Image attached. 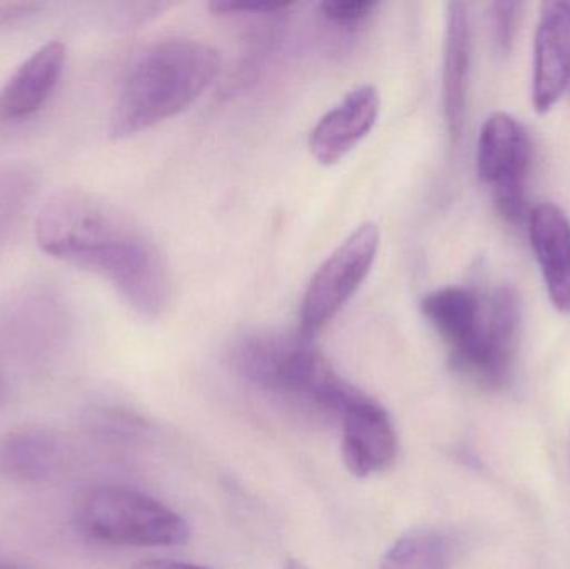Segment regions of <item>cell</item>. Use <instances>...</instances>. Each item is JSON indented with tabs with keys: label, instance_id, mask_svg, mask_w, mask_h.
<instances>
[{
	"label": "cell",
	"instance_id": "obj_1",
	"mask_svg": "<svg viewBox=\"0 0 570 569\" xmlns=\"http://www.w3.org/2000/svg\"><path fill=\"white\" fill-rule=\"evenodd\" d=\"M36 241L47 256L106 279L140 316L169 306L173 277L163 251L116 204L82 189H62L43 204Z\"/></svg>",
	"mask_w": 570,
	"mask_h": 569
},
{
	"label": "cell",
	"instance_id": "obj_2",
	"mask_svg": "<svg viewBox=\"0 0 570 569\" xmlns=\"http://www.w3.org/2000/svg\"><path fill=\"white\" fill-rule=\"evenodd\" d=\"M220 72V56L209 43L166 39L136 60L117 94L110 136H136L196 102Z\"/></svg>",
	"mask_w": 570,
	"mask_h": 569
},
{
	"label": "cell",
	"instance_id": "obj_3",
	"mask_svg": "<svg viewBox=\"0 0 570 569\" xmlns=\"http://www.w3.org/2000/svg\"><path fill=\"white\" fill-rule=\"evenodd\" d=\"M234 366L269 393L325 416L342 418L362 391L342 380L312 340L301 333H254L234 347Z\"/></svg>",
	"mask_w": 570,
	"mask_h": 569
},
{
	"label": "cell",
	"instance_id": "obj_4",
	"mask_svg": "<svg viewBox=\"0 0 570 569\" xmlns=\"http://www.w3.org/2000/svg\"><path fill=\"white\" fill-rule=\"evenodd\" d=\"M80 533L100 543L136 548H170L187 543L189 524L166 504L122 487H99L80 500Z\"/></svg>",
	"mask_w": 570,
	"mask_h": 569
},
{
	"label": "cell",
	"instance_id": "obj_5",
	"mask_svg": "<svg viewBox=\"0 0 570 569\" xmlns=\"http://www.w3.org/2000/svg\"><path fill=\"white\" fill-rule=\"evenodd\" d=\"M381 233L375 224H362L318 266L301 303L302 336L321 333L367 279L377 257Z\"/></svg>",
	"mask_w": 570,
	"mask_h": 569
},
{
	"label": "cell",
	"instance_id": "obj_6",
	"mask_svg": "<svg viewBox=\"0 0 570 569\" xmlns=\"http://www.w3.org/2000/svg\"><path fill=\"white\" fill-rule=\"evenodd\" d=\"M529 167L531 140L524 126L508 112L489 116L479 134L478 174L505 223L524 219Z\"/></svg>",
	"mask_w": 570,
	"mask_h": 569
},
{
	"label": "cell",
	"instance_id": "obj_7",
	"mask_svg": "<svg viewBox=\"0 0 570 569\" xmlns=\"http://www.w3.org/2000/svg\"><path fill=\"white\" fill-rule=\"evenodd\" d=\"M421 311L451 350L452 367L472 360L488 340V294L462 286L441 287L422 300Z\"/></svg>",
	"mask_w": 570,
	"mask_h": 569
},
{
	"label": "cell",
	"instance_id": "obj_8",
	"mask_svg": "<svg viewBox=\"0 0 570 569\" xmlns=\"http://www.w3.org/2000/svg\"><path fill=\"white\" fill-rule=\"evenodd\" d=\"M342 460L348 473L367 478L382 473L395 461L397 433L387 411L362 394L342 414Z\"/></svg>",
	"mask_w": 570,
	"mask_h": 569
},
{
	"label": "cell",
	"instance_id": "obj_9",
	"mask_svg": "<svg viewBox=\"0 0 570 569\" xmlns=\"http://www.w3.org/2000/svg\"><path fill=\"white\" fill-rule=\"evenodd\" d=\"M566 94L570 96V3L546 2L535 30L532 102L546 114Z\"/></svg>",
	"mask_w": 570,
	"mask_h": 569
},
{
	"label": "cell",
	"instance_id": "obj_10",
	"mask_svg": "<svg viewBox=\"0 0 570 569\" xmlns=\"http://www.w3.org/2000/svg\"><path fill=\"white\" fill-rule=\"evenodd\" d=\"M69 461V444L52 428L29 424L0 436V477L16 483H50Z\"/></svg>",
	"mask_w": 570,
	"mask_h": 569
},
{
	"label": "cell",
	"instance_id": "obj_11",
	"mask_svg": "<svg viewBox=\"0 0 570 569\" xmlns=\"http://www.w3.org/2000/svg\"><path fill=\"white\" fill-rule=\"evenodd\" d=\"M381 97L372 86H361L348 92L315 124L308 137L312 156L322 166L344 159L377 122Z\"/></svg>",
	"mask_w": 570,
	"mask_h": 569
},
{
	"label": "cell",
	"instance_id": "obj_12",
	"mask_svg": "<svg viewBox=\"0 0 570 569\" xmlns=\"http://www.w3.org/2000/svg\"><path fill=\"white\" fill-rule=\"evenodd\" d=\"M67 49L47 42L30 53L0 87V122H20L39 112L62 79Z\"/></svg>",
	"mask_w": 570,
	"mask_h": 569
},
{
	"label": "cell",
	"instance_id": "obj_13",
	"mask_svg": "<svg viewBox=\"0 0 570 569\" xmlns=\"http://www.w3.org/2000/svg\"><path fill=\"white\" fill-rule=\"evenodd\" d=\"M471 60L472 23L469 6L464 2L449 3L442 69V106L452 143H459L464 133Z\"/></svg>",
	"mask_w": 570,
	"mask_h": 569
},
{
	"label": "cell",
	"instance_id": "obj_14",
	"mask_svg": "<svg viewBox=\"0 0 570 569\" xmlns=\"http://www.w3.org/2000/svg\"><path fill=\"white\" fill-rule=\"evenodd\" d=\"M529 239L552 306L570 314V220L552 203H541L529 216Z\"/></svg>",
	"mask_w": 570,
	"mask_h": 569
},
{
	"label": "cell",
	"instance_id": "obj_15",
	"mask_svg": "<svg viewBox=\"0 0 570 569\" xmlns=\"http://www.w3.org/2000/svg\"><path fill=\"white\" fill-rule=\"evenodd\" d=\"M454 545L434 530H417L395 541L379 569H451Z\"/></svg>",
	"mask_w": 570,
	"mask_h": 569
},
{
	"label": "cell",
	"instance_id": "obj_16",
	"mask_svg": "<svg viewBox=\"0 0 570 569\" xmlns=\"http://www.w3.org/2000/svg\"><path fill=\"white\" fill-rule=\"evenodd\" d=\"M32 189L29 174L17 167H0V241L6 239L19 223Z\"/></svg>",
	"mask_w": 570,
	"mask_h": 569
},
{
	"label": "cell",
	"instance_id": "obj_17",
	"mask_svg": "<svg viewBox=\"0 0 570 569\" xmlns=\"http://www.w3.org/2000/svg\"><path fill=\"white\" fill-rule=\"evenodd\" d=\"M522 2H494L489 6V20H491L492 40L495 49L501 53H509L514 47L521 26Z\"/></svg>",
	"mask_w": 570,
	"mask_h": 569
},
{
	"label": "cell",
	"instance_id": "obj_18",
	"mask_svg": "<svg viewBox=\"0 0 570 569\" xmlns=\"http://www.w3.org/2000/svg\"><path fill=\"white\" fill-rule=\"evenodd\" d=\"M377 2H322L321 12L328 22L337 26H355L364 22L377 9Z\"/></svg>",
	"mask_w": 570,
	"mask_h": 569
},
{
	"label": "cell",
	"instance_id": "obj_19",
	"mask_svg": "<svg viewBox=\"0 0 570 569\" xmlns=\"http://www.w3.org/2000/svg\"><path fill=\"white\" fill-rule=\"evenodd\" d=\"M43 9L37 2H3L0 3V27L16 26L30 17L37 16Z\"/></svg>",
	"mask_w": 570,
	"mask_h": 569
},
{
	"label": "cell",
	"instance_id": "obj_20",
	"mask_svg": "<svg viewBox=\"0 0 570 569\" xmlns=\"http://www.w3.org/2000/svg\"><path fill=\"white\" fill-rule=\"evenodd\" d=\"M132 569H210L199 565L183 563L173 560H146L137 563Z\"/></svg>",
	"mask_w": 570,
	"mask_h": 569
},
{
	"label": "cell",
	"instance_id": "obj_21",
	"mask_svg": "<svg viewBox=\"0 0 570 569\" xmlns=\"http://www.w3.org/2000/svg\"><path fill=\"white\" fill-rule=\"evenodd\" d=\"M9 398V386H7L6 381H3V377L0 376V404L3 403V401Z\"/></svg>",
	"mask_w": 570,
	"mask_h": 569
},
{
	"label": "cell",
	"instance_id": "obj_22",
	"mask_svg": "<svg viewBox=\"0 0 570 569\" xmlns=\"http://www.w3.org/2000/svg\"><path fill=\"white\" fill-rule=\"evenodd\" d=\"M285 569H308V568L305 567L304 563H301V561L291 560V561H288L287 568H285Z\"/></svg>",
	"mask_w": 570,
	"mask_h": 569
},
{
	"label": "cell",
	"instance_id": "obj_23",
	"mask_svg": "<svg viewBox=\"0 0 570 569\" xmlns=\"http://www.w3.org/2000/svg\"><path fill=\"white\" fill-rule=\"evenodd\" d=\"M0 569H13V568H7V567H2V565H0Z\"/></svg>",
	"mask_w": 570,
	"mask_h": 569
}]
</instances>
